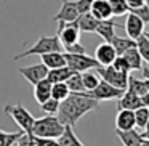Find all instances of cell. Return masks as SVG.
<instances>
[{
  "label": "cell",
  "mask_w": 149,
  "mask_h": 146,
  "mask_svg": "<svg viewBox=\"0 0 149 146\" xmlns=\"http://www.w3.org/2000/svg\"><path fill=\"white\" fill-rule=\"evenodd\" d=\"M72 69L68 68V66H63V68H56V69H48V74H47V79H48L52 84H56V82H66L68 77L72 74Z\"/></svg>",
  "instance_id": "603a6c76"
},
{
  "label": "cell",
  "mask_w": 149,
  "mask_h": 146,
  "mask_svg": "<svg viewBox=\"0 0 149 146\" xmlns=\"http://www.w3.org/2000/svg\"><path fill=\"white\" fill-rule=\"evenodd\" d=\"M116 135L119 136L120 143H122L123 146H139L141 138H143V135L136 129H132V130H119V129H116Z\"/></svg>",
  "instance_id": "2e32d148"
},
{
  "label": "cell",
  "mask_w": 149,
  "mask_h": 146,
  "mask_svg": "<svg viewBox=\"0 0 149 146\" xmlns=\"http://www.w3.org/2000/svg\"><path fill=\"white\" fill-rule=\"evenodd\" d=\"M111 66H112L114 69H117V71H120V72H130V66L122 55L116 56V59H114V63Z\"/></svg>",
  "instance_id": "e575fe53"
},
{
  "label": "cell",
  "mask_w": 149,
  "mask_h": 146,
  "mask_svg": "<svg viewBox=\"0 0 149 146\" xmlns=\"http://www.w3.org/2000/svg\"><path fill=\"white\" fill-rule=\"evenodd\" d=\"M116 27H117L116 21H114L112 18H109V20L100 21L95 32H96L98 36L104 40V42H111V40H112V37L116 36Z\"/></svg>",
  "instance_id": "e0dca14e"
},
{
  "label": "cell",
  "mask_w": 149,
  "mask_h": 146,
  "mask_svg": "<svg viewBox=\"0 0 149 146\" xmlns=\"http://www.w3.org/2000/svg\"><path fill=\"white\" fill-rule=\"evenodd\" d=\"M34 98L39 104L45 103L48 98H52V82L48 79H43L34 85Z\"/></svg>",
  "instance_id": "ac0fdd59"
},
{
  "label": "cell",
  "mask_w": 149,
  "mask_h": 146,
  "mask_svg": "<svg viewBox=\"0 0 149 146\" xmlns=\"http://www.w3.org/2000/svg\"><path fill=\"white\" fill-rule=\"evenodd\" d=\"M34 143H36V146H61L58 138H39V136H34Z\"/></svg>",
  "instance_id": "d590c367"
},
{
  "label": "cell",
  "mask_w": 149,
  "mask_h": 146,
  "mask_svg": "<svg viewBox=\"0 0 149 146\" xmlns=\"http://www.w3.org/2000/svg\"><path fill=\"white\" fill-rule=\"evenodd\" d=\"M69 92L71 93H80V92H87L84 87V80H82V72H72L66 80Z\"/></svg>",
  "instance_id": "d4e9b609"
},
{
  "label": "cell",
  "mask_w": 149,
  "mask_h": 146,
  "mask_svg": "<svg viewBox=\"0 0 149 146\" xmlns=\"http://www.w3.org/2000/svg\"><path fill=\"white\" fill-rule=\"evenodd\" d=\"M117 53L116 48L112 47L111 42H103L96 47V52H95V58L100 63V66H111L116 59Z\"/></svg>",
  "instance_id": "8fae6325"
},
{
  "label": "cell",
  "mask_w": 149,
  "mask_h": 146,
  "mask_svg": "<svg viewBox=\"0 0 149 146\" xmlns=\"http://www.w3.org/2000/svg\"><path fill=\"white\" fill-rule=\"evenodd\" d=\"M130 11L135 13L144 24H149V7L146 3L141 5V7H138V8H133V10H130Z\"/></svg>",
  "instance_id": "836d02e7"
},
{
  "label": "cell",
  "mask_w": 149,
  "mask_h": 146,
  "mask_svg": "<svg viewBox=\"0 0 149 146\" xmlns=\"http://www.w3.org/2000/svg\"><path fill=\"white\" fill-rule=\"evenodd\" d=\"M56 36L59 37V42L63 43V47L77 43L80 40V29L75 24V21L72 23H58V32Z\"/></svg>",
  "instance_id": "ba28073f"
},
{
  "label": "cell",
  "mask_w": 149,
  "mask_h": 146,
  "mask_svg": "<svg viewBox=\"0 0 149 146\" xmlns=\"http://www.w3.org/2000/svg\"><path fill=\"white\" fill-rule=\"evenodd\" d=\"M125 2L128 3L130 10H133V8H138V7H141V5L146 3V0H125Z\"/></svg>",
  "instance_id": "f35d334b"
},
{
  "label": "cell",
  "mask_w": 149,
  "mask_h": 146,
  "mask_svg": "<svg viewBox=\"0 0 149 146\" xmlns=\"http://www.w3.org/2000/svg\"><path fill=\"white\" fill-rule=\"evenodd\" d=\"M149 119V108L141 106L138 109H135V124L138 129H146Z\"/></svg>",
  "instance_id": "1f68e13d"
},
{
  "label": "cell",
  "mask_w": 149,
  "mask_h": 146,
  "mask_svg": "<svg viewBox=\"0 0 149 146\" xmlns=\"http://www.w3.org/2000/svg\"><path fill=\"white\" fill-rule=\"evenodd\" d=\"M64 124L58 119V116L48 114L45 117L36 119L32 127V136H39V138H59L64 132Z\"/></svg>",
  "instance_id": "7a4b0ae2"
},
{
  "label": "cell",
  "mask_w": 149,
  "mask_h": 146,
  "mask_svg": "<svg viewBox=\"0 0 149 146\" xmlns=\"http://www.w3.org/2000/svg\"><path fill=\"white\" fill-rule=\"evenodd\" d=\"M139 146H149V140H148V138H141V143H139Z\"/></svg>",
  "instance_id": "60d3db41"
},
{
  "label": "cell",
  "mask_w": 149,
  "mask_h": 146,
  "mask_svg": "<svg viewBox=\"0 0 149 146\" xmlns=\"http://www.w3.org/2000/svg\"><path fill=\"white\" fill-rule=\"evenodd\" d=\"M117 106H119V109L135 111V109H138V108L143 106V100H141L139 95L133 93V92H130V90H125V92H123V95L119 98Z\"/></svg>",
  "instance_id": "4fadbf2b"
},
{
  "label": "cell",
  "mask_w": 149,
  "mask_h": 146,
  "mask_svg": "<svg viewBox=\"0 0 149 146\" xmlns=\"http://www.w3.org/2000/svg\"><path fill=\"white\" fill-rule=\"evenodd\" d=\"M123 29H125V32H127V37L136 40L143 32H144V23H143L135 13L130 11L127 20H125V24H123Z\"/></svg>",
  "instance_id": "7c38bea8"
},
{
  "label": "cell",
  "mask_w": 149,
  "mask_h": 146,
  "mask_svg": "<svg viewBox=\"0 0 149 146\" xmlns=\"http://www.w3.org/2000/svg\"><path fill=\"white\" fill-rule=\"evenodd\" d=\"M135 111L130 109H119L116 116V129L119 130H132L135 129Z\"/></svg>",
  "instance_id": "5bb4252c"
},
{
  "label": "cell",
  "mask_w": 149,
  "mask_h": 146,
  "mask_svg": "<svg viewBox=\"0 0 149 146\" xmlns=\"http://www.w3.org/2000/svg\"><path fill=\"white\" fill-rule=\"evenodd\" d=\"M40 58H42V63L48 69H56L66 66V58L63 52H50V53H45V55H40Z\"/></svg>",
  "instance_id": "ffe728a7"
},
{
  "label": "cell",
  "mask_w": 149,
  "mask_h": 146,
  "mask_svg": "<svg viewBox=\"0 0 149 146\" xmlns=\"http://www.w3.org/2000/svg\"><path fill=\"white\" fill-rule=\"evenodd\" d=\"M63 50H64V47L59 42L58 36H42L37 39V42L31 48H27L26 52L13 56V59L15 61H19V59L26 58V56H32V55L40 56V55H45V53H50V52H63Z\"/></svg>",
  "instance_id": "3957f363"
},
{
  "label": "cell",
  "mask_w": 149,
  "mask_h": 146,
  "mask_svg": "<svg viewBox=\"0 0 149 146\" xmlns=\"http://www.w3.org/2000/svg\"><path fill=\"white\" fill-rule=\"evenodd\" d=\"M141 100H143V106L149 108V92H148L146 95H143V96H141Z\"/></svg>",
  "instance_id": "ab89813d"
},
{
  "label": "cell",
  "mask_w": 149,
  "mask_h": 146,
  "mask_svg": "<svg viewBox=\"0 0 149 146\" xmlns=\"http://www.w3.org/2000/svg\"><path fill=\"white\" fill-rule=\"evenodd\" d=\"M109 5L112 10V16H123L130 13V7L125 0H109Z\"/></svg>",
  "instance_id": "f546056e"
},
{
  "label": "cell",
  "mask_w": 149,
  "mask_h": 146,
  "mask_svg": "<svg viewBox=\"0 0 149 146\" xmlns=\"http://www.w3.org/2000/svg\"><path fill=\"white\" fill-rule=\"evenodd\" d=\"M111 43H112V47L116 48L117 56L123 55V53L128 48H132V47H136V40L130 39V37H119V36H114L112 40H111Z\"/></svg>",
  "instance_id": "7402d4cb"
},
{
  "label": "cell",
  "mask_w": 149,
  "mask_h": 146,
  "mask_svg": "<svg viewBox=\"0 0 149 146\" xmlns=\"http://www.w3.org/2000/svg\"><path fill=\"white\" fill-rule=\"evenodd\" d=\"M66 58V66L71 68L74 72H85L90 69H96L100 66V63L96 61V58L88 56L85 53H68L64 52Z\"/></svg>",
  "instance_id": "5b68a950"
},
{
  "label": "cell",
  "mask_w": 149,
  "mask_h": 146,
  "mask_svg": "<svg viewBox=\"0 0 149 146\" xmlns=\"http://www.w3.org/2000/svg\"><path fill=\"white\" fill-rule=\"evenodd\" d=\"M3 2H7V0H3Z\"/></svg>",
  "instance_id": "ee69618b"
},
{
  "label": "cell",
  "mask_w": 149,
  "mask_h": 146,
  "mask_svg": "<svg viewBox=\"0 0 149 146\" xmlns=\"http://www.w3.org/2000/svg\"><path fill=\"white\" fill-rule=\"evenodd\" d=\"M40 108H42V111L47 114H56L59 109V101L55 100V98H48L45 103L40 104Z\"/></svg>",
  "instance_id": "d6a6232c"
},
{
  "label": "cell",
  "mask_w": 149,
  "mask_h": 146,
  "mask_svg": "<svg viewBox=\"0 0 149 146\" xmlns=\"http://www.w3.org/2000/svg\"><path fill=\"white\" fill-rule=\"evenodd\" d=\"M23 130H19V132H5V130H0V146H13L16 145V141L21 138V135H23Z\"/></svg>",
  "instance_id": "4316f807"
},
{
  "label": "cell",
  "mask_w": 149,
  "mask_h": 146,
  "mask_svg": "<svg viewBox=\"0 0 149 146\" xmlns=\"http://www.w3.org/2000/svg\"><path fill=\"white\" fill-rule=\"evenodd\" d=\"M98 23H100V20H96L90 11L84 15H79L77 20H75V24L79 26L80 32H95L98 27Z\"/></svg>",
  "instance_id": "d6986e66"
},
{
  "label": "cell",
  "mask_w": 149,
  "mask_h": 146,
  "mask_svg": "<svg viewBox=\"0 0 149 146\" xmlns=\"http://www.w3.org/2000/svg\"><path fill=\"white\" fill-rule=\"evenodd\" d=\"M71 93L66 85V82H56V84H52V98L58 100L61 103L64 98H68V95Z\"/></svg>",
  "instance_id": "83f0119b"
},
{
  "label": "cell",
  "mask_w": 149,
  "mask_h": 146,
  "mask_svg": "<svg viewBox=\"0 0 149 146\" xmlns=\"http://www.w3.org/2000/svg\"><path fill=\"white\" fill-rule=\"evenodd\" d=\"M144 130H149V119H148V125H146V129Z\"/></svg>",
  "instance_id": "b9f144b4"
},
{
  "label": "cell",
  "mask_w": 149,
  "mask_h": 146,
  "mask_svg": "<svg viewBox=\"0 0 149 146\" xmlns=\"http://www.w3.org/2000/svg\"><path fill=\"white\" fill-rule=\"evenodd\" d=\"M82 80H84V87L87 92H91L93 88H96V85L100 84V75L98 74H93L90 71H85L82 72Z\"/></svg>",
  "instance_id": "4dcf8cb0"
},
{
  "label": "cell",
  "mask_w": 149,
  "mask_h": 146,
  "mask_svg": "<svg viewBox=\"0 0 149 146\" xmlns=\"http://www.w3.org/2000/svg\"><path fill=\"white\" fill-rule=\"evenodd\" d=\"M79 16L77 7H75V0H61V8L55 15L56 23H72Z\"/></svg>",
  "instance_id": "30bf717a"
},
{
  "label": "cell",
  "mask_w": 149,
  "mask_h": 146,
  "mask_svg": "<svg viewBox=\"0 0 149 146\" xmlns=\"http://www.w3.org/2000/svg\"><path fill=\"white\" fill-rule=\"evenodd\" d=\"M127 90L133 92V93L139 95V96L148 93V87H146L144 79H136L133 75H128V87H127Z\"/></svg>",
  "instance_id": "484cf974"
},
{
  "label": "cell",
  "mask_w": 149,
  "mask_h": 146,
  "mask_svg": "<svg viewBox=\"0 0 149 146\" xmlns=\"http://www.w3.org/2000/svg\"><path fill=\"white\" fill-rule=\"evenodd\" d=\"M64 52H68V53H85V47L77 42V43H72V45L64 47Z\"/></svg>",
  "instance_id": "74e56055"
},
{
  "label": "cell",
  "mask_w": 149,
  "mask_h": 146,
  "mask_svg": "<svg viewBox=\"0 0 149 146\" xmlns=\"http://www.w3.org/2000/svg\"><path fill=\"white\" fill-rule=\"evenodd\" d=\"M122 56L127 59V63H128L130 71H141L143 69V58H141V55H139V52H138L136 47L128 48Z\"/></svg>",
  "instance_id": "44dd1931"
},
{
  "label": "cell",
  "mask_w": 149,
  "mask_h": 146,
  "mask_svg": "<svg viewBox=\"0 0 149 146\" xmlns=\"http://www.w3.org/2000/svg\"><path fill=\"white\" fill-rule=\"evenodd\" d=\"M146 5H148V7H149V0H146Z\"/></svg>",
  "instance_id": "7bdbcfd3"
},
{
  "label": "cell",
  "mask_w": 149,
  "mask_h": 146,
  "mask_svg": "<svg viewBox=\"0 0 149 146\" xmlns=\"http://www.w3.org/2000/svg\"><path fill=\"white\" fill-rule=\"evenodd\" d=\"M136 48H138L143 61H146L148 66H149V39L144 36V32L136 39Z\"/></svg>",
  "instance_id": "f1b7e54d"
},
{
  "label": "cell",
  "mask_w": 149,
  "mask_h": 146,
  "mask_svg": "<svg viewBox=\"0 0 149 146\" xmlns=\"http://www.w3.org/2000/svg\"><path fill=\"white\" fill-rule=\"evenodd\" d=\"M91 3H93V0H75V7H77L79 15L88 13L91 8Z\"/></svg>",
  "instance_id": "8d00e7d4"
},
{
  "label": "cell",
  "mask_w": 149,
  "mask_h": 146,
  "mask_svg": "<svg viewBox=\"0 0 149 146\" xmlns=\"http://www.w3.org/2000/svg\"><path fill=\"white\" fill-rule=\"evenodd\" d=\"M100 101H96L95 98H91L88 95V92H80V93H69L68 98L59 103L58 109V119L61 120V124L64 125H71L74 129L77 125V122L85 116L87 112H91L93 109H96Z\"/></svg>",
  "instance_id": "6da1fadb"
},
{
  "label": "cell",
  "mask_w": 149,
  "mask_h": 146,
  "mask_svg": "<svg viewBox=\"0 0 149 146\" xmlns=\"http://www.w3.org/2000/svg\"><path fill=\"white\" fill-rule=\"evenodd\" d=\"M58 141L61 146H84L82 141L77 138V135L74 133V129H72L71 125L64 127V132H63V135L58 138Z\"/></svg>",
  "instance_id": "cb8c5ba5"
},
{
  "label": "cell",
  "mask_w": 149,
  "mask_h": 146,
  "mask_svg": "<svg viewBox=\"0 0 149 146\" xmlns=\"http://www.w3.org/2000/svg\"><path fill=\"white\" fill-rule=\"evenodd\" d=\"M21 75L26 79L29 84L36 85L37 82L47 79V74H48V68H47L43 63H37V64H32V66H24V68H19L18 69Z\"/></svg>",
  "instance_id": "9c48e42d"
},
{
  "label": "cell",
  "mask_w": 149,
  "mask_h": 146,
  "mask_svg": "<svg viewBox=\"0 0 149 146\" xmlns=\"http://www.w3.org/2000/svg\"><path fill=\"white\" fill-rule=\"evenodd\" d=\"M96 74L100 75L101 80L107 82L117 88L127 90V87H128V72H120L114 69L112 66H98Z\"/></svg>",
  "instance_id": "8992f818"
},
{
  "label": "cell",
  "mask_w": 149,
  "mask_h": 146,
  "mask_svg": "<svg viewBox=\"0 0 149 146\" xmlns=\"http://www.w3.org/2000/svg\"><path fill=\"white\" fill-rule=\"evenodd\" d=\"M122 88H117L114 85L107 84L104 80H100V84L96 85V88H93L91 92H88L91 98H95L96 101H109V100H119L123 95Z\"/></svg>",
  "instance_id": "52a82bcc"
},
{
  "label": "cell",
  "mask_w": 149,
  "mask_h": 146,
  "mask_svg": "<svg viewBox=\"0 0 149 146\" xmlns=\"http://www.w3.org/2000/svg\"><path fill=\"white\" fill-rule=\"evenodd\" d=\"M5 112L18 124L21 130L27 135H32V127L36 122V117L23 106V104H7L5 106Z\"/></svg>",
  "instance_id": "277c9868"
},
{
  "label": "cell",
  "mask_w": 149,
  "mask_h": 146,
  "mask_svg": "<svg viewBox=\"0 0 149 146\" xmlns=\"http://www.w3.org/2000/svg\"><path fill=\"white\" fill-rule=\"evenodd\" d=\"M90 13L100 21L112 18V10H111L109 0H93L91 8H90Z\"/></svg>",
  "instance_id": "9a60e30c"
}]
</instances>
